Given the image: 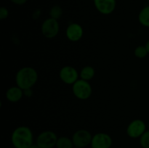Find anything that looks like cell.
Returning <instances> with one entry per match:
<instances>
[{
    "label": "cell",
    "instance_id": "6da1fadb",
    "mask_svg": "<svg viewBox=\"0 0 149 148\" xmlns=\"http://www.w3.org/2000/svg\"><path fill=\"white\" fill-rule=\"evenodd\" d=\"M11 142L15 148H29L33 144L31 129L26 126L17 127L11 134Z\"/></svg>",
    "mask_w": 149,
    "mask_h": 148
},
{
    "label": "cell",
    "instance_id": "7a4b0ae2",
    "mask_svg": "<svg viewBox=\"0 0 149 148\" xmlns=\"http://www.w3.org/2000/svg\"><path fill=\"white\" fill-rule=\"evenodd\" d=\"M37 71L32 67L26 66L21 68L17 71L15 75L16 86L23 90L32 89L38 81Z\"/></svg>",
    "mask_w": 149,
    "mask_h": 148
},
{
    "label": "cell",
    "instance_id": "3957f363",
    "mask_svg": "<svg viewBox=\"0 0 149 148\" xmlns=\"http://www.w3.org/2000/svg\"><path fill=\"white\" fill-rule=\"evenodd\" d=\"M72 91L77 99L86 100L91 97L93 94V88L89 81L80 78L72 85Z\"/></svg>",
    "mask_w": 149,
    "mask_h": 148
},
{
    "label": "cell",
    "instance_id": "277c9868",
    "mask_svg": "<svg viewBox=\"0 0 149 148\" xmlns=\"http://www.w3.org/2000/svg\"><path fill=\"white\" fill-rule=\"evenodd\" d=\"M58 137L52 131H44L41 132L36 139V144L40 148L55 147Z\"/></svg>",
    "mask_w": 149,
    "mask_h": 148
},
{
    "label": "cell",
    "instance_id": "5b68a950",
    "mask_svg": "<svg viewBox=\"0 0 149 148\" xmlns=\"http://www.w3.org/2000/svg\"><path fill=\"white\" fill-rule=\"evenodd\" d=\"M41 31L42 35L47 39H53L58 36L60 31L59 23L55 19L49 17L42 23L41 26Z\"/></svg>",
    "mask_w": 149,
    "mask_h": 148
},
{
    "label": "cell",
    "instance_id": "8992f818",
    "mask_svg": "<svg viewBox=\"0 0 149 148\" xmlns=\"http://www.w3.org/2000/svg\"><path fill=\"white\" fill-rule=\"evenodd\" d=\"M74 145L79 148H85L90 145L93 135L86 129H79L76 131L71 137Z\"/></svg>",
    "mask_w": 149,
    "mask_h": 148
},
{
    "label": "cell",
    "instance_id": "52a82bcc",
    "mask_svg": "<svg viewBox=\"0 0 149 148\" xmlns=\"http://www.w3.org/2000/svg\"><path fill=\"white\" fill-rule=\"evenodd\" d=\"M146 131V124L141 119H135L132 120L127 126L126 129L127 134L132 139L140 138Z\"/></svg>",
    "mask_w": 149,
    "mask_h": 148
},
{
    "label": "cell",
    "instance_id": "ba28073f",
    "mask_svg": "<svg viewBox=\"0 0 149 148\" xmlns=\"http://www.w3.org/2000/svg\"><path fill=\"white\" fill-rule=\"evenodd\" d=\"M59 76L61 81L68 85H73L77 82L79 78V73L75 68L70 65L63 67L59 73Z\"/></svg>",
    "mask_w": 149,
    "mask_h": 148
},
{
    "label": "cell",
    "instance_id": "9c48e42d",
    "mask_svg": "<svg viewBox=\"0 0 149 148\" xmlns=\"http://www.w3.org/2000/svg\"><path fill=\"white\" fill-rule=\"evenodd\" d=\"M113 144L112 138L109 133L99 132L93 136L91 148H111Z\"/></svg>",
    "mask_w": 149,
    "mask_h": 148
},
{
    "label": "cell",
    "instance_id": "30bf717a",
    "mask_svg": "<svg viewBox=\"0 0 149 148\" xmlns=\"http://www.w3.org/2000/svg\"><path fill=\"white\" fill-rule=\"evenodd\" d=\"M93 2L96 10L105 15L111 14L116 7V0H93Z\"/></svg>",
    "mask_w": 149,
    "mask_h": 148
},
{
    "label": "cell",
    "instance_id": "8fae6325",
    "mask_svg": "<svg viewBox=\"0 0 149 148\" xmlns=\"http://www.w3.org/2000/svg\"><path fill=\"white\" fill-rule=\"evenodd\" d=\"M67 39L73 42H77L81 40L84 35L82 26L79 23H73L68 25L65 30Z\"/></svg>",
    "mask_w": 149,
    "mask_h": 148
},
{
    "label": "cell",
    "instance_id": "7c38bea8",
    "mask_svg": "<svg viewBox=\"0 0 149 148\" xmlns=\"http://www.w3.org/2000/svg\"><path fill=\"white\" fill-rule=\"evenodd\" d=\"M5 96L6 99L10 102L15 103L20 101L23 98L24 94H23V90L21 88L17 86H15L10 87L7 90Z\"/></svg>",
    "mask_w": 149,
    "mask_h": 148
},
{
    "label": "cell",
    "instance_id": "4fadbf2b",
    "mask_svg": "<svg viewBox=\"0 0 149 148\" xmlns=\"http://www.w3.org/2000/svg\"><path fill=\"white\" fill-rule=\"evenodd\" d=\"M95 75V68L90 65H87V66H84L80 71L79 78L84 81H90L94 78Z\"/></svg>",
    "mask_w": 149,
    "mask_h": 148
},
{
    "label": "cell",
    "instance_id": "5bb4252c",
    "mask_svg": "<svg viewBox=\"0 0 149 148\" xmlns=\"http://www.w3.org/2000/svg\"><path fill=\"white\" fill-rule=\"evenodd\" d=\"M138 21L144 27L149 28V5L141 9L138 14Z\"/></svg>",
    "mask_w": 149,
    "mask_h": 148
},
{
    "label": "cell",
    "instance_id": "9a60e30c",
    "mask_svg": "<svg viewBox=\"0 0 149 148\" xmlns=\"http://www.w3.org/2000/svg\"><path fill=\"white\" fill-rule=\"evenodd\" d=\"M74 147L72 139L68 136H60L57 140L56 148H73Z\"/></svg>",
    "mask_w": 149,
    "mask_h": 148
},
{
    "label": "cell",
    "instance_id": "2e32d148",
    "mask_svg": "<svg viewBox=\"0 0 149 148\" xmlns=\"http://www.w3.org/2000/svg\"><path fill=\"white\" fill-rule=\"evenodd\" d=\"M63 13V9L61 6L54 5L49 10V14L50 17L58 20L62 17Z\"/></svg>",
    "mask_w": 149,
    "mask_h": 148
},
{
    "label": "cell",
    "instance_id": "e0dca14e",
    "mask_svg": "<svg viewBox=\"0 0 149 148\" xmlns=\"http://www.w3.org/2000/svg\"><path fill=\"white\" fill-rule=\"evenodd\" d=\"M134 54H135V57L137 58L143 59L148 55V52L145 46H138L135 48V51H134Z\"/></svg>",
    "mask_w": 149,
    "mask_h": 148
},
{
    "label": "cell",
    "instance_id": "ac0fdd59",
    "mask_svg": "<svg viewBox=\"0 0 149 148\" xmlns=\"http://www.w3.org/2000/svg\"><path fill=\"white\" fill-rule=\"evenodd\" d=\"M139 139L140 145L143 148H149V129L146 131Z\"/></svg>",
    "mask_w": 149,
    "mask_h": 148
},
{
    "label": "cell",
    "instance_id": "d6986e66",
    "mask_svg": "<svg viewBox=\"0 0 149 148\" xmlns=\"http://www.w3.org/2000/svg\"><path fill=\"white\" fill-rule=\"evenodd\" d=\"M9 16V10L7 7H0V19L1 20H5Z\"/></svg>",
    "mask_w": 149,
    "mask_h": 148
},
{
    "label": "cell",
    "instance_id": "ffe728a7",
    "mask_svg": "<svg viewBox=\"0 0 149 148\" xmlns=\"http://www.w3.org/2000/svg\"><path fill=\"white\" fill-rule=\"evenodd\" d=\"M23 94L26 97H31L33 95V91H32V89H27L23 90Z\"/></svg>",
    "mask_w": 149,
    "mask_h": 148
},
{
    "label": "cell",
    "instance_id": "44dd1931",
    "mask_svg": "<svg viewBox=\"0 0 149 148\" xmlns=\"http://www.w3.org/2000/svg\"><path fill=\"white\" fill-rule=\"evenodd\" d=\"M28 0H10L12 3H13L15 5H19V6H21L23 5V4H26Z\"/></svg>",
    "mask_w": 149,
    "mask_h": 148
},
{
    "label": "cell",
    "instance_id": "7402d4cb",
    "mask_svg": "<svg viewBox=\"0 0 149 148\" xmlns=\"http://www.w3.org/2000/svg\"><path fill=\"white\" fill-rule=\"evenodd\" d=\"M41 15V10H36L33 13V17L34 19L39 18V16Z\"/></svg>",
    "mask_w": 149,
    "mask_h": 148
},
{
    "label": "cell",
    "instance_id": "603a6c76",
    "mask_svg": "<svg viewBox=\"0 0 149 148\" xmlns=\"http://www.w3.org/2000/svg\"><path fill=\"white\" fill-rule=\"evenodd\" d=\"M29 148H40V147H39V146H38V145H36V143H33V145H31V146L30 147H29Z\"/></svg>",
    "mask_w": 149,
    "mask_h": 148
},
{
    "label": "cell",
    "instance_id": "cb8c5ba5",
    "mask_svg": "<svg viewBox=\"0 0 149 148\" xmlns=\"http://www.w3.org/2000/svg\"><path fill=\"white\" fill-rule=\"evenodd\" d=\"M145 46H146V48L147 51H148V54H149V39H148V41H147L146 43Z\"/></svg>",
    "mask_w": 149,
    "mask_h": 148
},
{
    "label": "cell",
    "instance_id": "d4e9b609",
    "mask_svg": "<svg viewBox=\"0 0 149 148\" xmlns=\"http://www.w3.org/2000/svg\"><path fill=\"white\" fill-rule=\"evenodd\" d=\"M73 148H79V147H76V146H74V147H73Z\"/></svg>",
    "mask_w": 149,
    "mask_h": 148
},
{
    "label": "cell",
    "instance_id": "484cf974",
    "mask_svg": "<svg viewBox=\"0 0 149 148\" xmlns=\"http://www.w3.org/2000/svg\"><path fill=\"white\" fill-rule=\"evenodd\" d=\"M147 1H148V5H149V0H147Z\"/></svg>",
    "mask_w": 149,
    "mask_h": 148
},
{
    "label": "cell",
    "instance_id": "4316f807",
    "mask_svg": "<svg viewBox=\"0 0 149 148\" xmlns=\"http://www.w3.org/2000/svg\"><path fill=\"white\" fill-rule=\"evenodd\" d=\"M148 129H149V122H148Z\"/></svg>",
    "mask_w": 149,
    "mask_h": 148
}]
</instances>
